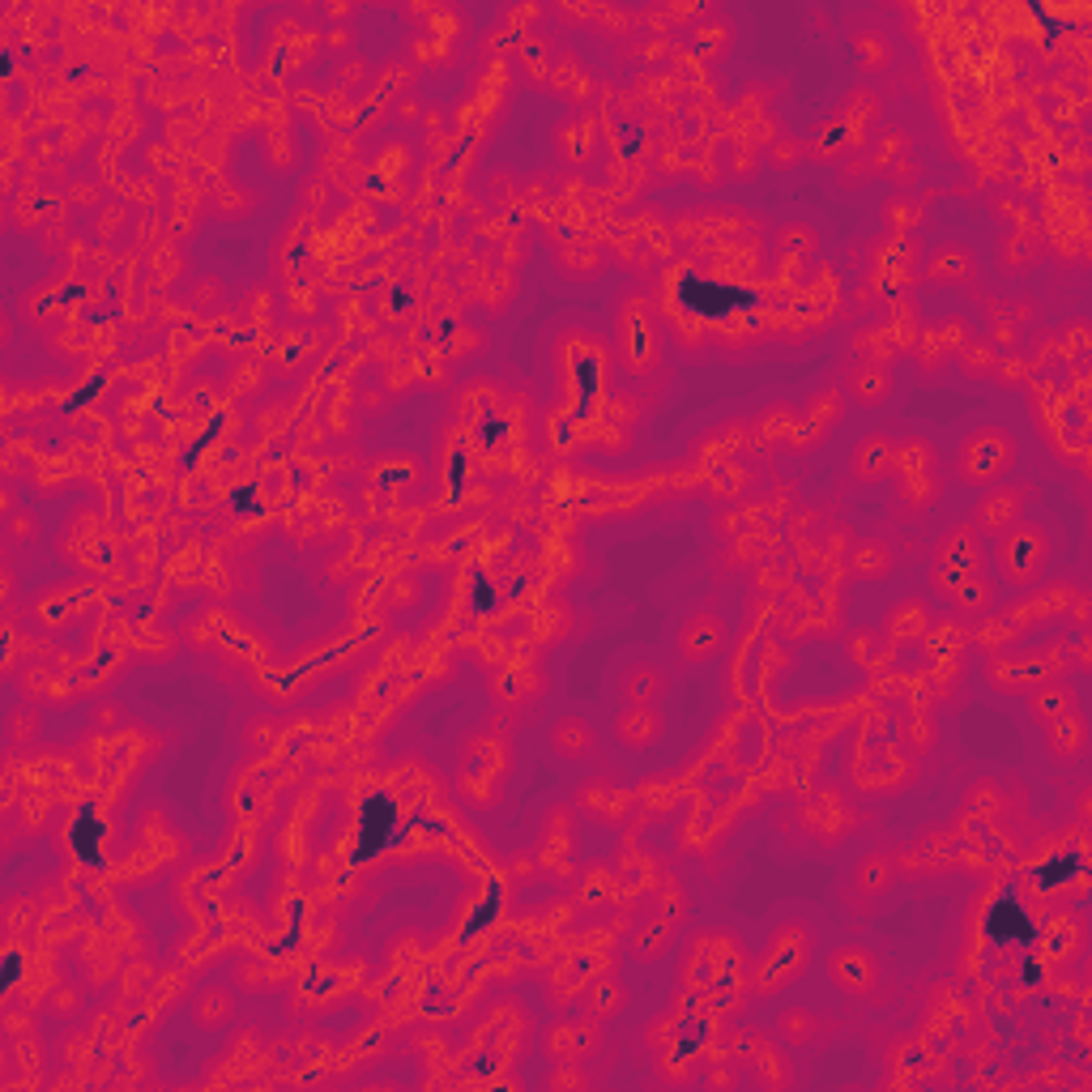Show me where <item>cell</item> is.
<instances>
[{
    "label": "cell",
    "instance_id": "1",
    "mask_svg": "<svg viewBox=\"0 0 1092 1092\" xmlns=\"http://www.w3.org/2000/svg\"><path fill=\"white\" fill-rule=\"evenodd\" d=\"M1071 666H1075V657L1067 653V645H1050V649L1029 653V657L994 653L986 674L994 679V687H1003V692H1033V687L1050 683V679H1063Z\"/></svg>",
    "mask_w": 1092,
    "mask_h": 1092
},
{
    "label": "cell",
    "instance_id": "2",
    "mask_svg": "<svg viewBox=\"0 0 1092 1092\" xmlns=\"http://www.w3.org/2000/svg\"><path fill=\"white\" fill-rule=\"evenodd\" d=\"M1046 555H1050V538H1046V529L1033 521H1016L999 538V568L1011 585H1033L1041 564H1046Z\"/></svg>",
    "mask_w": 1092,
    "mask_h": 1092
},
{
    "label": "cell",
    "instance_id": "3",
    "mask_svg": "<svg viewBox=\"0 0 1092 1092\" xmlns=\"http://www.w3.org/2000/svg\"><path fill=\"white\" fill-rule=\"evenodd\" d=\"M802 965H807V930H802L798 922H790V926L777 930L773 947L756 960V969H751V986H756V994H773V990H781L785 982H790Z\"/></svg>",
    "mask_w": 1092,
    "mask_h": 1092
},
{
    "label": "cell",
    "instance_id": "4",
    "mask_svg": "<svg viewBox=\"0 0 1092 1092\" xmlns=\"http://www.w3.org/2000/svg\"><path fill=\"white\" fill-rule=\"evenodd\" d=\"M1011 457H1016V440H1011L1003 427H982L960 448V474H965L969 483H990V478L1007 474Z\"/></svg>",
    "mask_w": 1092,
    "mask_h": 1092
},
{
    "label": "cell",
    "instance_id": "5",
    "mask_svg": "<svg viewBox=\"0 0 1092 1092\" xmlns=\"http://www.w3.org/2000/svg\"><path fill=\"white\" fill-rule=\"evenodd\" d=\"M930 581H935V589L960 610V615H986L990 602H994V589H990V581L982 572H952V568L935 564Z\"/></svg>",
    "mask_w": 1092,
    "mask_h": 1092
},
{
    "label": "cell",
    "instance_id": "6",
    "mask_svg": "<svg viewBox=\"0 0 1092 1092\" xmlns=\"http://www.w3.org/2000/svg\"><path fill=\"white\" fill-rule=\"evenodd\" d=\"M935 564L952 568V572H982L986 551H982V534L977 525H952L947 534L935 542Z\"/></svg>",
    "mask_w": 1092,
    "mask_h": 1092
},
{
    "label": "cell",
    "instance_id": "7",
    "mask_svg": "<svg viewBox=\"0 0 1092 1092\" xmlns=\"http://www.w3.org/2000/svg\"><path fill=\"white\" fill-rule=\"evenodd\" d=\"M828 973H832V982L849 994H871L879 982V969L866 947H837L828 960Z\"/></svg>",
    "mask_w": 1092,
    "mask_h": 1092
},
{
    "label": "cell",
    "instance_id": "8",
    "mask_svg": "<svg viewBox=\"0 0 1092 1092\" xmlns=\"http://www.w3.org/2000/svg\"><path fill=\"white\" fill-rule=\"evenodd\" d=\"M721 645H726V623H721L717 615H709V610L692 615L679 632V653L687 657V662H709Z\"/></svg>",
    "mask_w": 1092,
    "mask_h": 1092
},
{
    "label": "cell",
    "instance_id": "9",
    "mask_svg": "<svg viewBox=\"0 0 1092 1092\" xmlns=\"http://www.w3.org/2000/svg\"><path fill=\"white\" fill-rule=\"evenodd\" d=\"M1020 512H1024V491L1016 487H994L982 504H977V534H1007L1011 525L1020 521Z\"/></svg>",
    "mask_w": 1092,
    "mask_h": 1092
},
{
    "label": "cell",
    "instance_id": "10",
    "mask_svg": "<svg viewBox=\"0 0 1092 1092\" xmlns=\"http://www.w3.org/2000/svg\"><path fill=\"white\" fill-rule=\"evenodd\" d=\"M1071 598H1075V589H1071V585H1050V589L1033 593V598H1024V602H1016V606H1007V619H1011V623H1016V628L1024 632V628H1033V623H1046V619H1054V615H1067Z\"/></svg>",
    "mask_w": 1092,
    "mask_h": 1092
},
{
    "label": "cell",
    "instance_id": "11",
    "mask_svg": "<svg viewBox=\"0 0 1092 1092\" xmlns=\"http://www.w3.org/2000/svg\"><path fill=\"white\" fill-rule=\"evenodd\" d=\"M598 1024H593V1016L585 1024H559V1029L546 1033V1050H551L559 1063H576V1058H589L593 1050H598Z\"/></svg>",
    "mask_w": 1092,
    "mask_h": 1092
},
{
    "label": "cell",
    "instance_id": "12",
    "mask_svg": "<svg viewBox=\"0 0 1092 1092\" xmlns=\"http://www.w3.org/2000/svg\"><path fill=\"white\" fill-rule=\"evenodd\" d=\"M892 465H896V440L883 436V431L866 436V440L854 448V478H862V483H879V478L888 474Z\"/></svg>",
    "mask_w": 1092,
    "mask_h": 1092
},
{
    "label": "cell",
    "instance_id": "13",
    "mask_svg": "<svg viewBox=\"0 0 1092 1092\" xmlns=\"http://www.w3.org/2000/svg\"><path fill=\"white\" fill-rule=\"evenodd\" d=\"M674 930H679V922L662 918V913H653V918H640L636 930H632V956H636V960H657V956H662L666 947L674 943Z\"/></svg>",
    "mask_w": 1092,
    "mask_h": 1092
},
{
    "label": "cell",
    "instance_id": "14",
    "mask_svg": "<svg viewBox=\"0 0 1092 1092\" xmlns=\"http://www.w3.org/2000/svg\"><path fill=\"white\" fill-rule=\"evenodd\" d=\"M1029 709H1033V717L1041 721V726H1050V721H1058L1063 713H1071V709H1075V687H1071V683H1063V679L1041 683V687H1033Z\"/></svg>",
    "mask_w": 1092,
    "mask_h": 1092
},
{
    "label": "cell",
    "instance_id": "15",
    "mask_svg": "<svg viewBox=\"0 0 1092 1092\" xmlns=\"http://www.w3.org/2000/svg\"><path fill=\"white\" fill-rule=\"evenodd\" d=\"M926 278L930 282H969L973 278V252L969 248H956V244H943L926 261Z\"/></svg>",
    "mask_w": 1092,
    "mask_h": 1092
},
{
    "label": "cell",
    "instance_id": "16",
    "mask_svg": "<svg viewBox=\"0 0 1092 1092\" xmlns=\"http://www.w3.org/2000/svg\"><path fill=\"white\" fill-rule=\"evenodd\" d=\"M930 628V610L922 602H901V606H892V615H888V640H896V645H905V640H922Z\"/></svg>",
    "mask_w": 1092,
    "mask_h": 1092
},
{
    "label": "cell",
    "instance_id": "17",
    "mask_svg": "<svg viewBox=\"0 0 1092 1092\" xmlns=\"http://www.w3.org/2000/svg\"><path fill=\"white\" fill-rule=\"evenodd\" d=\"M802 824H807V832H815V837H837V832L849 824V815L837 807V798L832 794H819L802 807Z\"/></svg>",
    "mask_w": 1092,
    "mask_h": 1092
},
{
    "label": "cell",
    "instance_id": "18",
    "mask_svg": "<svg viewBox=\"0 0 1092 1092\" xmlns=\"http://www.w3.org/2000/svg\"><path fill=\"white\" fill-rule=\"evenodd\" d=\"M657 734H662V717L653 713V704H632V709L619 717V738H623V743L649 747Z\"/></svg>",
    "mask_w": 1092,
    "mask_h": 1092
},
{
    "label": "cell",
    "instance_id": "19",
    "mask_svg": "<svg viewBox=\"0 0 1092 1092\" xmlns=\"http://www.w3.org/2000/svg\"><path fill=\"white\" fill-rule=\"evenodd\" d=\"M892 879H896V858H888V854H866L854 871V883L862 896H883L892 888Z\"/></svg>",
    "mask_w": 1092,
    "mask_h": 1092
},
{
    "label": "cell",
    "instance_id": "20",
    "mask_svg": "<svg viewBox=\"0 0 1092 1092\" xmlns=\"http://www.w3.org/2000/svg\"><path fill=\"white\" fill-rule=\"evenodd\" d=\"M619 896V875L610 871V866H602V862H593L589 871H585V879H581V892H576V905H585V909H593V905H610Z\"/></svg>",
    "mask_w": 1092,
    "mask_h": 1092
},
{
    "label": "cell",
    "instance_id": "21",
    "mask_svg": "<svg viewBox=\"0 0 1092 1092\" xmlns=\"http://www.w3.org/2000/svg\"><path fill=\"white\" fill-rule=\"evenodd\" d=\"M969 640H977V645L990 649V653H1003L1020 640V628L1007 615H982L977 619V628H969Z\"/></svg>",
    "mask_w": 1092,
    "mask_h": 1092
},
{
    "label": "cell",
    "instance_id": "22",
    "mask_svg": "<svg viewBox=\"0 0 1092 1092\" xmlns=\"http://www.w3.org/2000/svg\"><path fill=\"white\" fill-rule=\"evenodd\" d=\"M849 389H854L858 401H866V406H875V401H888L892 393V372L883 363H862L854 376H849Z\"/></svg>",
    "mask_w": 1092,
    "mask_h": 1092
},
{
    "label": "cell",
    "instance_id": "23",
    "mask_svg": "<svg viewBox=\"0 0 1092 1092\" xmlns=\"http://www.w3.org/2000/svg\"><path fill=\"white\" fill-rule=\"evenodd\" d=\"M551 738H555V751H559V756H568V760L593 756V730H589V721H581V717H564Z\"/></svg>",
    "mask_w": 1092,
    "mask_h": 1092
},
{
    "label": "cell",
    "instance_id": "24",
    "mask_svg": "<svg viewBox=\"0 0 1092 1092\" xmlns=\"http://www.w3.org/2000/svg\"><path fill=\"white\" fill-rule=\"evenodd\" d=\"M623 1003H628V994H623L619 977H598L593 986H585V1007H589L593 1020L615 1016V1011H623Z\"/></svg>",
    "mask_w": 1092,
    "mask_h": 1092
},
{
    "label": "cell",
    "instance_id": "25",
    "mask_svg": "<svg viewBox=\"0 0 1092 1092\" xmlns=\"http://www.w3.org/2000/svg\"><path fill=\"white\" fill-rule=\"evenodd\" d=\"M1050 747H1054V756H1075V751L1084 747V738H1088V726H1084V717L1080 713H1063L1058 721H1050Z\"/></svg>",
    "mask_w": 1092,
    "mask_h": 1092
},
{
    "label": "cell",
    "instance_id": "26",
    "mask_svg": "<svg viewBox=\"0 0 1092 1092\" xmlns=\"http://www.w3.org/2000/svg\"><path fill=\"white\" fill-rule=\"evenodd\" d=\"M538 674L534 670H525V666H508L500 670V679H495V696H500L504 704H521L525 696H534L538 692Z\"/></svg>",
    "mask_w": 1092,
    "mask_h": 1092
},
{
    "label": "cell",
    "instance_id": "27",
    "mask_svg": "<svg viewBox=\"0 0 1092 1092\" xmlns=\"http://www.w3.org/2000/svg\"><path fill=\"white\" fill-rule=\"evenodd\" d=\"M649 901H653V913H662V918H670V922H683V913H687V896H683V888H679V879H670V875H662L649 888Z\"/></svg>",
    "mask_w": 1092,
    "mask_h": 1092
},
{
    "label": "cell",
    "instance_id": "28",
    "mask_svg": "<svg viewBox=\"0 0 1092 1092\" xmlns=\"http://www.w3.org/2000/svg\"><path fill=\"white\" fill-rule=\"evenodd\" d=\"M901 474H930L935 470V448L930 440H896V465Z\"/></svg>",
    "mask_w": 1092,
    "mask_h": 1092
},
{
    "label": "cell",
    "instance_id": "29",
    "mask_svg": "<svg viewBox=\"0 0 1092 1092\" xmlns=\"http://www.w3.org/2000/svg\"><path fill=\"white\" fill-rule=\"evenodd\" d=\"M841 419V389H824L811 397L807 410V436H824V431Z\"/></svg>",
    "mask_w": 1092,
    "mask_h": 1092
},
{
    "label": "cell",
    "instance_id": "30",
    "mask_svg": "<svg viewBox=\"0 0 1092 1092\" xmlns=\"http://www.w3.org/2000/svg\"><path fill=\"white\" fill-rule=\"evenodd\" d=\"M922 640H926V649H930V653H956V649L969 640V628H965V623H960V619H939V623L930 619V628H926V636H922Z\"/></svg>",
    "mask_w": 1092,
    "mask_h": 1092
},
{
    "label": "cell",
    "instance_id": "31",
    "mask_svg": "<svg viewBox=\"0 0 1092 1092\" xmlns=\"http://www.w3.org/2000/svg\"><path fill=\"white\" fill-rule=\"evenodd\" d=\"M905 154H909V133H905V128H883V133L875 137L871 167H875V171H883V167H896Z\"/></svg>",
    "mask_w": 1092,
    "mask_h": 1092
},
{
    "label": "cell",
    "instance_id": "32",
    "mask_svg": "<svg viewBox=\"0 0 1092 1092\" xmlns=\"http://www.w3.org/2000/svg\"><path fill=\"white\" fill-rule=\"evenodd\" d=\"M662 670L657 666H636L632 674H628V683H623V692H628V700L632 704H653L657 696H662Z\"/></svg>",
    "mask_w": 1092,
    "mask_h": 1092
},
{
    "label": "cell",
    "instance_id": "33",
    "mask_svg": "<svg viewBox=\"0 0 1092 1092\" xmlns=\"http://www.w3.org/2000/svg\"><path fill=\"white\" fill-rule=\"evenodd\" d=\"M781 1037L790 1041V1046H807V1041H815L819 1033V1020L811 1016V1011H802V1007H790V1011H781Z\"/></svg>",
    "mask_w": 1092,
    "mask_h": 1092
},
{
    "label": "cell",
    "instance_id": "34",
    "mask_svg": "<svg viewBox=\"0 0 1092 1092\" xmlns=\"http://www.w3.org/2000/svg\"><path fill=\"white\" fill-rule=\"evenodd\" d=\"M960 367H965L969 376L982 380V376H994V372H999V355L990 350V342H969L965 350H960Z\"/></svg>",
    "mask_w": 1092,
    "mask_h": 1092
},
{
    "label": "cell",
    "instance_id": "35",
    "mask_svg": "<svg viewBox=\"0 0 1092 1092\" xmlns=\"http://www.w3.org/2000/svg\"><path fill=\"white\" fill-rule=\"evenodd\" d=\"M849 564H854V572L879 576V572H888V568H892V555H888V546H879V542H862V546H854V555H849Z\"/></svg>",
    "mask_w": 1092,
    "mask_h": 1092
},
{
    "label": "cell",
    "instance_id": "36",
    "mask_svg": "<svg viewBox=\"0 0 1092 1092\" xmlns=\"http://www.w3.org/2000/svg\"><path fill=\"white\" fill-rule=\"evenodd\" d=\"M231 1007H235V1003H231L227 990H205L201 999H197V1020L214 1029V1024H227V1020H231Z\"/></svg>",
    "mask_w": 1092,
    "mask_h": 1092
},
{
    "label": "cell",
    "instance_id": "37",
    "mask_svg": "<svg viewBox=\"0 0 1092 1092\" xmlns=\"http://www.w3.org/2000/svg\"><path fill=\"white\" fill-rule=\"evenodd\" d=\"M905 743H909V751H930V747H935V721H930L926 709H913L905 717Z\"/></svg>",
    "mask_w": 1092,
    "mask_h": 1092
},
{
    "label": "cell",
    "instance_id": "38",
    "mask_svg": "<svg viewBox=\"0 0 1092 1092\" xmlns=\"http://www.w3.org/2000/svg\"><path fill=\"white\" fill-rule=\"evenodd\" d=\"M756 585L764 593H785L790 589V568H785L781 559H764V564L756 568Z\"/></svg>",
    "mask_w": 1092,
    "mask_h": 1092
},
{
    "label": "cell",
    "instance_id": "39",
    "mask_svg": "<svg viewBox=\"0 0 1092 1092\" xmlns=\"http://www.w3.org/2000/svg\"><path fill=\"white\" fill-rule=\"evenodd\" d=\"M939 495V478L935 470L930 474H905V500L909 504H930Z\"/></svg>",
    "mask_w": 1092,
    "mask_h": 1092
},
{
    "label": "cell",
    "instance_id": "40",
    "mask_svg": "<svg viewBox=\"0 0 1092 1092\" xmlns=\"http://www.w3.org/2000/svg\"><path fill=\"white\" fill-rule=\"evenodd\" d=\"M935 337H939V346H943V355H960V350H965L973 337H969V329H965V320H947V325H939L935 329Z\"/></svg>",
    "mask_w": 1092,
    "mask_h": 1092
},
{
    "label": "cell",
    "instance_id": "41",
    "mask_svg": "<svg viewBox=\"0 0 1092 1092\" xmlns=\"http://www.w3.org/2000/svg\"><path fill=\"white\" fill-rule=\"evenodd\" d=\"M913 350H918L922 367H930V372H935V367L943 363V346H939L935 329H926V333H918V337H913Z\"/></svg>",
    "mask_w": 1092,
    "mask_h": 1092
},
{
    "label": "cell",
    "instance_id": "42",
    "mask_svg": "<svg viewBox=\"0 0 1092 1092\" xmlns=\"http://www.w3.org/2000/svg\"><path fill=\"white\" fill-rule=\"evenodd\" d=\"M879 640H883V636H871V632H858V636H849V657H854L858 666H866V670H871V662H875V649H879Z\"/></svg>",
    "mask_w": 1092,
    "mask_h": 1092
},
{
    "label": "cell",
    "instance_id": "43",
    "mask_svg": "<svg viewBox=\"0 0 1092 1092\" xmlns=\"http://www.w3.org/2000/svg\"><path fill=\"white\" fill-rule=\"evenodd\" d=\"M1041 256V244H1037V235H1016L1007 244V261L1016 265V261H1037Z\"/></svg>",
    "mask_w": 1092,
    "mask_h": 1092
},
{
    "label": "cell",
    "instance_id": "44",
    "mask_svg": "<svg viewBox=\"0 0 1092 1092\" xmlns=\"http://www.w3.org/2000/svg\"><path fill=\"white\" fill-rule=\"evenodd\" d=\"M965 807H969V811H977V807H986L990 815H999V807H1003V802H999V790H994V785H990V781H982V785H977V790L969 794V802H965Z\"/></svg>",
    "mask_w": 1092,
    "mask_h": 1092
},
{
    "label": "cell",
    "instance_id": "45",
    "mask_svg": "<svg viewBox=\"0 0 1092 1092\" xmlns=\"http://www.w3.org/2000/svg\"><path fill=\"white\" fill-rule=\"evenodd\" d=\"M52 1007H56V1016H73V1011H82V990H77V986H56Z\"/></svg>",
    "mask_w": 1092,
    "mask_h": 1092
},
{
    "label": "cell",
    "instance_id": "46",
    "mask_svg": "<svg viewBox=\"0 0 1092 1092\" xmlns=\"http://www.w3.org/2000/svg\"><path fill=\"white\" fill-rule=\"evenodd\" d=\"M802 154H807V146H802L798 137H785V141H777V146H773V163L777 167H790V163H798Z\"/></svg>",
    "mask_w": 1092,
    "mask_h": 1092
},
{
    "label": "cell",
    "instance_id": "47",
    "mask_svg": "<svg viewBox=\"0 0 1092 1092\" xmlns=\"http://www.w3.org/2000/svg\"><path fill=\"white\" fill-rule=\"evenodd\" d=\"M875 696H888V700H901V696H909V679H896V674H888V679H883V674H875Z\"/></svg>",
    "mask_w": 1092,
    "mask_h": 1092
},
{
    "label": "cell",
    "instance_id": "48",
    "mask_svg": "<svg viewBox=\"0 0 1092 1092\" xmlns=\"http://www.w3.org/2000/svg\"><path fill=\"white\" fill-rule=\"evenodd\" d=\"M854 43H858V52L866 56V64H871V69H875V64H883V60H888V47H883V43H879L875 35H858Z\"/></svg>",
    "mask_w": 1092,
    "mask_h": 1092
},
{
    "label": "cell",
    "instance_id": "49",
    "mask_svg": "<svg viewBox=\"0 0 1092 1092\" xmlns=\"http://www.w3.org/2000/svg\"><path fill=\"white\" fill-rule=\"evenodd\" d=\"M999 380H1007V384H1020L1024 376H1029V363L1024 359H999V372H994Z\"/></svg>",
    "mask_w": 1092,
    "mask_h": 1092
},
{
    "label": "cell",
    "instance_id": "50",
    "mask_svg": "<svg viewBox=\"0 0 1092 1092\" xmlns=\"http://www.w3.org/2000/svg\"><path fill=\"white\" fill-rule=\"evenodd\" d=\"M909 205H913V201H896V205H888V214H883V218H892L896 227H909V222L922 218V210H909Z\"/></svg>",
    "mask_w": 1092,
    "mask_h": 1092
},
{
    "label": "cell",
    "instance_id": "51",
    "mask_svg": "<svg viewBox=\"0 0 1092 1092\" xmlns=\"http://www.w3.org/2000/svg\"><path fill=\"white\" fill-rule=\"evenodd\" d=\"M337 82H342V86H363V82H367V64H363V60H350V64H342V73H337Z\"/></svg>",
    "mask_w": 1092,
    "mask_h": 1092
},
{
    "label": "cell",
    "instance_id": "52",
    "mask_svg": "<svg viewBox=\"0 0 1092 1092\" xmlns=\"http://www.w3.org/2000/svg\"><path fill=\"white\" fill-rule=\"evenodd\" d=\"M888 175H892V180H896V184H909V180H913V175H918V167H913V163H909V158H901V163H896V167H888Z\"/></svg>",
    "mask_w": 1092,
    "mask_h": 1092
},
{
    "label": "cell",
    "instance_id": "53",
    "mask_svg": "<svg viewBox=\"0 0 1092 1092\" xmlns=\"http://www.w3.org/2000/svg\"><path fill=\"white\" fill-rule=\"evenodd\" d=\"M700 13V5H666V18H674V22H687V18H696Z\"/></svg>",
    "mask_w": 1092,
    "mask_h": 1092
},
{
    "label": "cell",
    "instance_id": "54",
    "mask_svg": "<svg viewBox=\"0 0 1092 1092\" xmlns=\"http://www.w3.org/2000/svg\"><path fill=\"white\" fill-rule=\"evenodd\" d=\"M1011 325H1020V320H1033V303L1029 299H1020V303H1011Z\"/></svg>",
    "mask_w": 1092,
    "mask_h": 1092
},
{
    "label": "cell",
    "instance_id": "55",
    "mask_svg": "<svg viewBox=\"0 0 1092 1092\" xmlns=\"http://www.w3.org/2000/svg\"><path fill=\"white\" fill-rule=\"evenodd\" d=\"M555 1088H568V1084H585V1075L581 1071H555Z\"/></svg>",
    "mask_w": 1092,
    "mask_h": 1092
},
{
    "label": "cell",
    "instance_id": "56",
    "mask_svg": "<svg viewBox=\"0 0 1092 1092\" xmlns=\"http://www.w3.org/2000/svg\"><path fill=\"white\" fill-rule=\"evenodd\" d=\"M239 982H244V986H261V969H256V965L244 969V973H239Z\"/></svg>",
    "mask_w": 1092,
    "mask_h": 1092
},
{
    "label": "cell",
    "instance_id": "57",
    "mask_svg": "<svg viewBox=\"0 0 1092 1092\" xmlns=\"http://www.w3.org/2000/svg\"><path fill=\"white\" fill-rule=\"evenodd\" d=\"M350 43V30H333V47H346Z\"/></svg>",
    "mask_w": 1092,
    "mask_h": 1092
}]
</instances>
